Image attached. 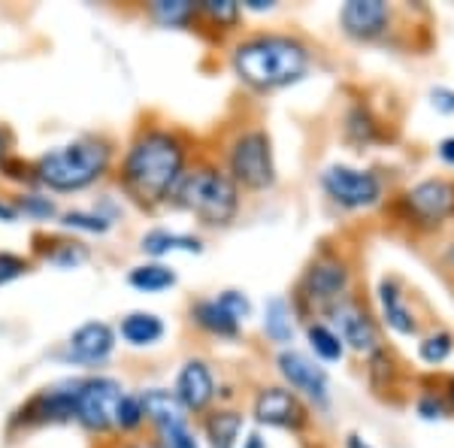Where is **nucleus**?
<instances>
[{
	"label": "nucleus",
	"mask_w": 454,
	"mask_h": 448,
	"mask_svg": "<svg viewBox=\"0 0 454 448\" xmlns=\"http://www.w3.org/2000/svg\"><path fill=\"white\" fill-rule=\"evenodd\" d=\"M194 158L197 139L185 128L145 115L119 145L113 185L124 203L143 212H158L170 207L173 191Z\"/></svg>",
	"instance_id": "obj_1"
},
{
	"label": "nucleus",
	"mask_w": 454,
	"mask_h": 448,
	"mask_svg": "<svg viewBox=\"0 0 454 448\" xmlns=\"http://www.w3.org/2000/svg\"><path fill=\"white\" fill-rule=\"evenodd\" d=\"M312 46L300 34L254 31L239 36L227 52L231 73L254 94H273L303 83L312 70Z\"/></svg>",
	"instance_id": "obj_2"
},
{
	"label": "nucleus",
	"mask_w": 454,
	"mask_h": 448,
	"mask_svg": "<svg viewBox=\"0 0 454 448\" xmlns=\"http://www.w3.org/2000/svg\"><path fill=\"white\" fill-rule=\"evenodd\" d=\"M115 161H119V139L104 130H88L49 145L31 158L34 185L49 191L52 197L85 194L113 182Z\"/></svg>",
	"instance_id": "obj_3"
},
{
	"label": "nucleus",
	"mask_w": 454,
	"mask_h": 448,
	"mask_svg": "<svg viewBox=\"0 0 454 448\" xmlns=\"http://www.w3.org/2000/svg\"><path fill=\"white\" fill-rule=\"evenodd\" d=\"M170 207L188 212L207 231H224L243 212V191L215 158L197 155L176 185Z\"/></svg>",
	"instance_id": "obj_4"
},
{
	"label": "nucleus",
	"mask_w": 454,
	"mask_h": 448,
	"mask_svg": "<svg viewBox=\"0 0 454 448\" xmlns=\"http://www.w3.org/2000/svg\"><path fill=\"white\" fill-rule=\"evenodd\" d=\"M224 173L237 182L243 194H263V191L276 188L279 170H276V152L273 137L263 124H243L237 128L222 145Z\"/></svg>",
	"instance_id": "obj_5"
},
{
	"label": "nucleus",
	"mask_w": 454,
	"mask_h": 448,
	"mask_svg": "<svg viewBox=\"0 0 454 448\" xmlns=\"http://www.w3.org/2000/svg\"><path fill=\"white\" fill-rule=\"evenodd\" d=\"M351 263L340 252H318L306 263V270L297 279V288L291 294L297 318H315V312H325L327 306L351 294Z\"/></svg>",
	"instance_id": "obj_6"
},
{
	"label": "nucleus",
	"mask_w": 454,
	"mask_h": 448,
	"mask_svg": "<svg viewBox=\"0 0 454 448\" xmlns=\"http://www.w3.org/2000/svg\"><path fill=\"white\" fill-rule=\"evenodd\" d=\"M67 424H76V376L58 379L25 397L10 413L6 430L31 433L46 428H67Z\"/></svg>",
	"instance_id": "obj_7"
},
{
	"label": "nucleus",
	"mask_w": 454,
	"mask_h": 448,
	"mask_svg": "<svg viewBox=\"0 0 454 448\" xmlns=\"http://www.w3.org/2000/svg\"><path fill=\"white\" fill-rule=\"evenodd\" d=\"M128 388L119 376L109 373H79L76 376V428L94 436L98 443L113 439L115 403Z\"/></svg>",
	"instance_id": "obj_8"
},
{
	"label": "nucleus",
	"mask_w": 454,
	"mask_h": 448,
	"mask_svg": "<svg viewBox=\"0 0 454 448\" xmlns=\"http://www.w3.org/2000/svg\"><path fill=\"white\" fill-rule=\"evenodd\" d=\"M119 351V334L115 325L104 318H88L76 325L55 351V358L64 366H76L82 373H104V366L113 361Z\"/></svg>",
	"instance_id": "obj_9"
},
{
	"label": "nucleus",
	"mask_w": 454,
	"mask_h": 448,
	"mask_svg": "<svg viewBox=\"0 0 454 448\" xmlns=\"http://www.w3.org/2000/svg\"><path fill=\"white\" fill-rule=\"evenodd\" d=\"M248 418H252L258 428L303 433L309 428L312 413L291 388H285L282 381H273V385H261L258 391L252 394Z\"/></svg>",
	"instance_id": "obj_10"
},
{
	"label": "nucleus",
	"mask_w": 454,
	"mask_h": 448,
	"mask_svg": "<svg viewBox=\"0 0 454 448\" xmlns=\"http://www.w3.org/2000/svg\"><path fill=\"white\" fill-rule=\"evenodd\" d=\"M318 318H325L333 327V334L342 340V345L357 351V355H372L376 349H382L376 318L367 310V303L361 297H355V294H346L342 300L331 303Z\"/></svg>",
	"instance_id": "obj_11"
},
{
	"label": "nucleus",
	"mask_w": 454,
	"mask_h": 448,
	"mask_svg": "<svg viewBox=\"0 0 454 448\" xmlns=\"http://www.w3.org/2000/svg\"><path fill=\"white\" fill-rule=\"evenodd\" d=\"M276 373H279L282 385L291 388L306 406L327 409L331 406V381H327V370L315 361L312 355L294 349H279L276 351Z\"/></svg>",
	"instance_id": "obj_12"
},
{
	"label": "nucleus",
	"mask_w": 454,
	"mask_h": 448,
	"mask_svg": "<svg viewBox=\"0 0 454 448\" xmlns=\"http://www.w3.org/2000/svg\"><path fill=\"white\" fill-rule=\"evenodd\" d=\"M321 188L340 209L357 212L370 209L382 200L385 185L376 170H357L348 164H331L321 170Z\"/></svg>",
	"instance_id": "obj_13"
},
{
	"label": "nucleus",
	"mask_w": 454,
	"mask_h": 448,
	"mask_svg": "<svg viewBox=\"0 0 454 448\" xmlns=\"http://www.w3.org/2000/svg\"><path fill=\"white\" fill-rule=\"evenodd\" d=\"M403 207L409 212V222L419 227H439L454 218V179L430 176L415 182L403 194Z\"/></svg>",
	"instance_id": "obj_14"
},
{
	"label": "nucleus",
	"mask_w": 454,
	"mask_h": 448,
	"mask_svg": "<svg viewBox=\"0 0 454 448\" xmlns=\"http://www.w3.org/2000/svg\"><path fill=\"white\" fill-rule=\"evenodd\" d=\"M173 394L179 397V403L185 406L188 415H207L212 406L218 403V379H215V370L207 358L200 355H192L179 364L176 370V379H173Z\"/></svg>",
	"instance_id": "obj_15"
},
{
	"label": "nucleus",
	"mask_w": 454,
	"mask_h": 448,
	"mask_svg": "<svg viewBox=\"0 0 454 448\" xmlns=\"http://www.w3.org/2000/svg\"><path fill=\"white\" fill-rule=\"evenodd\" d=\"M31 258L34 263H46V267H55L61 273H73V270H82L91 261V248H88L85 240L70 237V233L36 231L31 240Z\"/></svg>",
	"instance_id": "obj_16"
},
{
	"label": "nucleus",
	"mask_w": 454,
	"mask_h": 448,
	"mask_svg": "<svg viewBox=\"0 0 454 448\" xmlns=\"http://www.w3.org/2000/svg\"><path fill=\"white\" fill-rule=\"evenodd\" d=\"M391 6L385 0H348L340 6V28L351 40L370 43L387 31Z\"/></svg>",
	"instance_id": "obj_17"
},
{
	"label": "nucleus",
	"mask_w": 454,
	"mask_h": 448,
	"mask_svg": "<svg viewBox=\"0 0 454 448\" xmlns=\"http://www.w3.org/2000/svg\"><path fill=\"white\" fill-rule=\"evenodd\" d=\"M140 400H143V409H145L149 433H155V436H164L167 430L192 424V415L185 413V406H182L179 397L173 394V388L145 385V388H140Z\"/></svg>",
	"instance_id": "obj_18"
},
{
	"label": "nucleus",
	"mask_w": 454,
	"mask_h": 448,
	"mask_svg": "<svg viewBox=\"0 0 454 448\" xmlns=\"http://www.w3.org/2000/svg\"><path fill=\"white\" fill-rule=\"evenodd\" d=\"M248 415L231 403H215L207 415H200V433L209 448H239Z\"/></svg>",
	"instance_id": "obj_19"
},
{
	"label": "nucleus",
	"mask_w": 454,
	"mask_h": 448,
	"mask_svg": "<svg viewBox=\"0 0 454 448\" xmlns=\"http://www.w3.org/2000/svg\"><path fill=\"white\" fill-rule=\"evenodd\" d=\"M115 334H119V345L124 349L149 351L167 336V321L152 310H130L115 321Z\"/></svg>",
	"instance_id": "obj_20"
},
{
	"label": "nucleus",
	"mask_w": 454,
	"mask_h": 448,
	"mask_svg": "<svg viewBox=\"0 0 454 448\" xmlns=\"http://www.w3.org/2000/svg\"><path fill=\"white\" fill-rule=\"evenodd\" d=\"M376 297H379V310H382V321L394 334H400V336L419 334V315L406 303V291H403L400 279H394V276L379 279Z\"/></svg>",
	"instance_id": "obj_21"
},
{
	"label": "nucleus",
	"mask_w": 454,
	"mask_h": 448,
	"mask_svg": "<svg viewBox=\"0 0 454 448\" xmlns=\"http://www.w3.org/2000/svg\"><path fill=\"white\" fill-rule=\"evenodd\" d=\"M188 321H192V327H197L200 334L212 336V340L233 342V340H239V334H243V325H239V321L233 318L215 297L192 300V303H188Z\"/></svg>",
	"instance_id": "obj_22"
},
{
	"label": "nucleus",
	"mask_w": 454,
	"mask_h": 448,
	"mask_svg": "<svg viewBox=\"0 0 454 448\" xmlns=\"http://www.w3.org/2000/svg\"><path fill=\"white\" fill-rule=\"evenodd\" d=\"M207 242L197 233H182L170 231V227H149L140 233V252L145 255V261H164L170 255H203Z\"/></svg>",
	"instance_id": "obj_23"
},
{
	"label": "nucleus",
	"mask_w": 454,
	"mask_h": 448,
	"mask_svg": "<svg viewBox=\"0 0 454 448\" xmlns=\"http://www.w3.org/2000/svg\"><path fill=\"white\" fill-rule=\"evenodd\" d=\"M261 330L273 345L279 349H288L297 336V312L291 306L288 297H270L263 303V318H261Z\"/></svg>",
	"instance_id": "obj_24"
},
{
	"label": "nucleus",
	"mask_w": 454,
	"mask_h": 448,
	"mask_svg": "<svg viewBox=\"0 0 454 448\" xmlns=\"http://www.w3.org/2000/svg\"><path fill=\"white\" fill-rule=\"evenodd\" d=\"M10 197H12V203H16L21 222H34L40 227H49V224L58 222V216H61V203H58V197H52L49 191H43L36 185L12 191Z\"/></svg>",
	"instance_id": "obj_25"
},
{
	"label": "nucleus",
	"mask_w": 454,
	"mask_h": 448,
	"mask_svg": "<svg viewBox=\"0 0 454 448\" xmlns=\"http://www.w3.org/2000/svg\"><path fill=\"white\" fill-rule=\"evenodd\" d=\"M124 282L137 294H164L179 285V273L167 261H140L134 267H128Z\"/></svg>",
	"instance_id": "obj_26"
},
{
	"label": "nucleus",
	"mask_w": 454,
	"mask_h": 448,
	"mask_svg": "<svg viewBox=\"0 0 454 448\" xmlns=\"http://www.w3.org/2000/svg\"><path fill=\"white\" fill-rule=\"evenodd\" d=\"M143 16L167 31H188V28H197V4L192 0H152L143 6Z\"/></svg>",
	"instance_id": "obj_27"
},
{
	"label": "nucleus",
	"mask_w": 454,
	"mask_h": 448,
	"mask_svg": "<svg viewBox=\"0 0 454 448\" xmlns=\"http://www.w3.org/2000/svg\"><path fill=\"white\" fill-rule=\"evenodd\" d=\"M55 227L61 233H70V237H106L115 227V222H109L106 216H100L94 207H67L61 209Z\"/></svg>",
	"instance_id": "obj_28"
},
{
	"label": "nucleus",
	"mask_w": 454,
	"mask_h": 448,
	"mask_svg": "<svg viewBox=\"0 0 454 448\" xmlns=\"http://www.w3.org/2000/svg\"><path fill=\"white\" fill-rule=\"evenodd\" d=\"M145 409L140 400V388H128L121 394V400L115 403V415H113V436L119 439H130L145 433Z\"/></svg>",
	"instance_id": "obj_29"
},
{
	"label": "nucleus",
	"mask_w": 454,
	"mask_h": 448,
	"mask_svg": "<svg viewBox=\"0 0 454 448\" xmlns=\"http://www.w3.org/2000/svg\"><path fill=\"white\" fill-rule=\"evenodd\" d=\"M306 342H309V351L315 361L321 364H340L346 358V345H342L340 336L333 334V327L327 325L325 318H309L303 327Z\"/></svg>",
	"instance_id": "obj_30"
},
{
	"label": "nucleus",
	"mask_w": 454,
	"mask_h": 448,
	"mask_svg": "<svg viewBox=\"0 0 454 448\" xmlns=\"http://www.w3.org/2000/svg\"><path fill=\"white\" fill-rule=\"evenodd\" d=\"M243 21L239 0H200L197 4V25H212L215 31L231 34Z\"/></svg>",
	"instance_id": "obj_31"
},
{
	"label": "nucleus",
	"mask_w": 454,
	"mask_h": 448,
	"mask_svg": "<svg viewBox=\"0 0 454 448\" xmlns=\"http://www.w3.org/2000/svg\"><path fill=\"white\" fill-rule=\"evenodd\" d=\"M342 134L351 145H370L376 139V119L367 106H351L346 113V122H342Z\"/></svg>",
	"instance_id": "obj_32"
},
{
	"label": "nucleus",
	"mask_w": 454,
	"mask_h": 448,
	"mask_svg": "<svg viewBox=\"0 0 454 448\" xmlns=\"http://www.w3.org/2000/svg\"><path fill=\"white\" fill-rule=\"evenodd\" d=\"M34 267L36 263H34L31 255L12 252V248H0V288H6V285L19 282V279L31 276Z\"/></svg>",
	"instance_id": "obj_33"
},
{
	"label": "nucleus",
	"mask_w": 454,
	"mask_h": 448,
	"mask_svg": "<svg viewBox=\"0 0 454 448\" xmlns=\"http://www.w3.org/2000/svg\"><path fill=\"white\" fill-rule=\"evenodd\" d=\"M0 179L6 182L12 191H21V188H31L34 185V167H31V158H21L19 152L10 155L0 164Z\"/></svg>",
	"instance_id": "obj_34"
},
{
	"label": "nucleus",
	"mask_w": 454,
	"mask_h": 448,
	"mask_svg": "<svg viewBox=\"0 0 454 448\" xmlns=\"http://www.w3.org/2000/svg\"><path fill=\"white\" fill-rule=\"evenodd\" d=\"M451 349H454V340H451L449 330H434V334H427L419 342V358L424 364L436 366L451 355Z\"/></svg>",
	"instance_id": "obj_35"
},
{
	"label": "nucleus",
	"mask_w": 454,
	"mask_h": 448,
	"mask_svg": "<svg viewBox=\"0 0 454 448\" xmlns=\"http://www.w3.org/2000/svg\"><path fill=\"white\" fill-rule=\"evenodd\" d=\"M215 300L224 306L227 312L233 315V318L239 321V325H246L248 318H252V300H248V294L246 291H239V288H224V291H218L215 294Z\"/></svg>",
	"instance_id": "obj_36"
},
{
	"label": "nucleus",
	"mask_w": 454,
	"mask_h": 448,
	"mask_svg": "<svg viewBox=\"0 0 454 448\" xmlns=\"http://www.w3.org/2000/svg\"><path fill=\"white\" fill-rule=\"evenodd\" d=\"M160 445L164 448H203L200 436L194 433L192 424H185V428H176V430H167L164 436H158Z\"/></svg>",
	"instance_id": "obj_37"
},
{
	"label": "nucleus",
	"mask_w": 454,
	"mask_h": 448,
	"mask_svg": "<svg viewBox=\"0 0 454 448\" xmlns=\"http://www.w3.org/2000/svg\"><path fill=\"white\" fill-rule=\"evenodd\" d=\"M100 448H164L160 445V439L155 433H140V436H130V439H106V443H100Z\"/></svg>",
	"instance_id": "obj_38"
},
{
	"label": "nucleus",
	"mask_w": 454,
	"mask_h": 448,
	"mask_svg": "<svg viewBox=\"0 0 454 448\" xmlns=\"http://www.w3.org/2000/svg\"><path fill=\"white\" fill-rule=\"evenodd\" d=\"M445 400H439L436 394H424L419 400V415L427 418V421H434V418H445Z\"/></svg>",
	"instance_id": "obj_39"
},
{
	"label": "nucleus",
	"mask_w": 454,
	"mask_h": 448,
	"mask_svg": "<svg viewBox=\"0 0 454 448\" xmlns=\"http://www.w3.org/2000/svg\"><path fill=\"white\" fill-rule=\"evenodd\" d=\"M10 155H16V134L10 130V124L0 122V164Z\"/></svg>",
	"instance_id": "obj_40"
},
{
	"label": "nucleus",
	"mask_w": 454,
	"mask_h": 448,
	"mask_svg": "<svg viewBox=\"0 0 454 448\" xmlns=\"http://www.w3.org/2000/svg\"><path fill=\"white\" fill-rule=\"evenodd\" d=\"M19 209L10 194H0V224H19Z\"/></svg>",
	"instance_id": "obj_41"
},
{
	"label": "nucleus",
	"mask_w": 454,
	"mask_h": 448,
	"mask_svg": "<svg viewBox=\"0 0 454 448\" xmlns=\"http://www.w3.org/2000/svg\"><path fill=\"white\" fill-rule=\"evenodd\" d=\"M430 98H434V106L439 109V113H454V91L451 88H436Z\"/></svg>",
	"instance_id": "obj_42"
},
{
	"label": "nucleus",
	"mask_w": 454,
	"mask_h": 448,
	"mask_svg": "<svg viewBox=\"0 0 454 448\" xmlns=\"http://www.w3.org/2000/svg\"><path fill=\"white\" fill-rule=\"evenodd\" d=\"M243 12H273L276 10V4L273 0H243Z\"/></svg>",
	"instance_id": "obj_43"
},
{
	"label": "nucleus",
	"mask_w": 454,
	"mask_h": 448,
	"mask_svg": "<svg viewBox=\"0 0 454 448\" xmlns=\"http://www.w3.org/2000/svg\"><path fill=\"white\" fill-rule=\"evenodd\" d=\"M239 448H267V439L261 436V430H248L239 439Z\"/></svg>",
	"instance_id": "obj_44"
},
{
	"label": "nucleus",
	"mask_w": 454,
	"mask_h": 448,
	"mask_svg": "<svg viewBox=\"0 0 454 448\" xmlns=\"http://www.w3.org/2000/svg\"><path fill=\"white\" fill-rule=\"evenodd\" d=\"M439 158L449 167H454V137H445L442 143H439Z\"/></svg>",
	"instance_id": "obj_45"
},
{
	"label": "nucleus",
	"mask_w": 454,
	"mask_h": 448,
	"mask_svg": "<svg viewBox=\"0 0 454 448\" xmlns=\"http://www.w3.org/2000/svg\"><path fill=\"white\" fill-rule=\"evenodd\" d=\"M346 448H372V445L361 436V433H348V436H346Z\"/></svg>",
	"instance_id": "obj_46"
},
{
	"label": "nucleus",
	"mask_w": 454,
	"mask_h": 448,
	"mask_svg": "<svg viewBox=\"0 0 454 448\" xmlns=\"http://www.w3.org/2000/svg\"><path fill=\"white\" fill-rule=\"evenodd\" d=\"M442 263H445V267H449L451 273H454V242H451V246H449V248H445V252H442Z\"/></svg>",
	"instance_id": "obj_47"
},
{
	"label": "nucleus",
	"mask_w": 454,
	"mask_h": 448,
	"mask_svg": "<svg viewBox=\"0 0 454 448\" xmlns=\"http://www.w3.org/2000/svg\"><path fill=\"white\" fill-rule=\"evenodd\" d=\"M451 406H454V385H451Z\"/></svg>",
	"instance_id": "obj_48"
}]
</instances>
